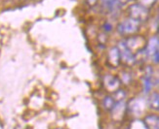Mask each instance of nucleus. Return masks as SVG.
<instances>
[{
  "label": "nucleus",
  "instance_id": "7ed1b4c3",
  "mask_svg": "<svg viewBox=\"0 0 159 129\" xmlns=\"http://www.w3.org/2000/svg\"><path fill=\"white\" fill-rule=\"evenodd\" d=\"M144 105L142 104V102L140 100H137V99H134L130 102V104L128 106V109L130 112H132L134 114H141L143 110H144Z\"/></svg>",
  "mask_w": 159,
  "mask_h": 129
},
{
  "label": "nucleus",
  "instance_id": "f257e3e1",
  "mask_svg": "<svg viewBox=\"0 0 159 129\" xmlns=\"http://www.w3.org/2000/svg\"><path fill=\"white\" fill-rule=\"evenodd\" d=\"M126 109L127 106L126 104L124 103L123 101H118V102H115L114 107L112 108V110L110 111L112 114V117L115 120H120L122 119L124 114L126 113Z\"/></svg>",
  "mask_w": 159,
  "mask_h": 129
},
{
  "label": "nucleus",
  "instance_id": "f03ea898",
  "mask_svg": "<svg viewBox=\"0 0 159 129\" xmlns=\"http://www.w3.org/2000/svg\"><path fill=\"white\" fill-rule=\"evenodd\" d=\"M143 121L148 129H159V118L157 114H148Z\"/></svg>",
  "mask_w": 159,
  "mask_h": 129
},
{
  "label": "nucleus",
  "instance_id": "0eeeda50",
  "mask_svg": "<svg viewBox=\"0 0 159 129\" xmlns=\"http://www.w3.org/2000/svg\"><path fill=\"white\" fill-rule=\"evenodd\" d=\"M129 129H148L147 126L144 125L143 121V120H134L132 123L130 125Z\"/></svg>",
  "mask_w": 159,
  "mask_h": 129
},
{
  "label": "nucleus",
  "instance_id": "423d86ee",
  "mask_svg": "<svg viewBox=\"0 0 159 129\" xmlns=\"http://www.w3.org/2000/svg\"><path fill=\"white\" fill-rule=\"evenodd\" d=\"M149 106L151 109L157 111L159 108V99H158V93H154L152 96H151L149 100Z\"/></svg>",
  "mask_w": 159,
  "mask_h": 129
},
{
  "label": "nucleus",
  "instance_id": "20e7f679",
  "mask_svg": "<svg viewBox=\"0 0 159 129\" xmlns=\"http://www.w3.org/2000/svg\"><path fill=\"white\" fill-rule=\"evenodd\" d=\"M106 86L108 88L110 91H116V89L119 86V81L117 79L113 77H107L106 80Z\"/></svg>",
  "mask_w": 159,
  "mask_h": 129
},
{
  "label": "nucleus",
  "instance_id": "39448f33",
  "mask_svg": "<svg viewBox=\"0 0 159 129\" xmlns=\"http://www.w3.org/2000/svg\"><path fill=\"white\" fill-rule=\"evenodd\" d=\"M114 104H115V100L111 96H106L105 99L102 100V107L107 111H111L112 108L114 107Z\"/></svg>",
  "mask_w": 159,
  "mask_h": 129
}]
</instances>
